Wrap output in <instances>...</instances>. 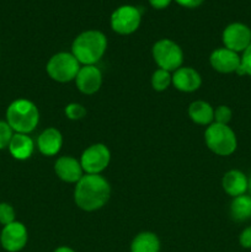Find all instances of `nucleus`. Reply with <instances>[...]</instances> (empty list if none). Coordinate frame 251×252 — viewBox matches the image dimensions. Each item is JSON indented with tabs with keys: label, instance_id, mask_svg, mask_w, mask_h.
I'll return each mask as SVG.
<instances>
[{
	"label": "nucleus",
	"instance_id": "obj_6",
	"mask_svg": "<svg viewBox=\"0 0 251 252\" xmlns=\"http://www.w3.org/2000/svg\"><path fill=\"white\" fill-rule=\"evenodd\" d=\"M152 54L157 66L170 73L181 68L184 63V52L181 47L169 38H162L155 42Z\"/></svg>",
	"mask_w": 251,
	"mask_h": 252
},
{
	"label": "nucleus",
	"instance_id": "obj_18",
	"mask_svg": "<svg viewBox=\"0 0 251 252\" xmlns=\"http://www.w3.org/2000/svg\"><path fill=\"white\" fill-rule=\"evenodd\" d=\"M188 117L199 126H209L214 122V108L211 103L197 100L188 106Z\"/></svg>",
	"mask_w": 251,
	"mask_h": 252
},
{
	"label": "nucleus",
	"instance_id": "obj_29",
	"mask_svg": "<svg viewBox=\"0 0 251 252\" xmlns=\"http://www.w3.org/2000/svg\"><path fill=\"white\" fill-rule=\"evenodd\" d=\"M172 0H149V4L152 5L154 9L157 10H162L165 7L169 6L171 4Z\"/></svg>",
	"mask_w": 251,
	"mask_h": 252
},
{
	"label": "nucleus",
	"instance_id": "obj_21",
	"mask_svg": "<svg viewBox=\"0 0 251 252\" xmlns=\"http://www.w3.org/2000/svg\"><path fill=\"white\" fill-rule=\"evenodd\" d=\"M152 88L155 91H165L172 84V75L164 69H157L152 75Z\"/></svg>",
	"mask_w": 251,
	"mask_h": 252
},
{
	"label": "nucleus",
	"instance_id": "obj_30",
	"mask_svg": "<svg viewBox=\"0 0 251 252\" xmlns=\"http://www.w3.org/2000/svg\"><path fill=\"white\" fill-rule=\"evenodd\" d=\"M53 252H75L71 248H68V246H61V248H57Z\"/></svg>",
	"mask_w": 251,
	"mask_h": 252
},
{
	"label": "nucleus",
	"instance_id": "obj_1",
	"mask_svg": "<svg viewBox=\"0 0 251 252\" xmlns=\"http://www.w3.org/2000/svg\"><path fill=\"white\" fill-rule=\"evenodd\" d=\"M75 185L74 202L81 211H98L110 199L111 186L101 175L85 174Z\"/></svg>",
	"mask_w": 251,
	"mask_h": 252
},
{
	"label": "nucleus",
	"instance_id": "obj_10",
	"mask_svg": "<svg viewBox=\"0 0 251 252\" xmlns=\"http://www.w3.org/2000/svg\"><path fill=\"white\" fill-rule=\"evenodd\" d=\"M29 240L27 229L21 221L7 224L0 233V244L7 252H19L26 246Z\"/></svg>",
	"mask_w": 251,
	"mask_h": 252
},
{
	"label": "nucleus",
	"instance_id": "obj_31",
	"mask_svg": "<svg viewBox=\"0 0 251 252\" xmlns=\"http://www.w3.org/2000/svg\"><path fill=\"white\" fill-rule=\"evenodd\" d=\"M248 191H249V194H251V174H250V176H249V189H248Z\"/></svg>",
	"mask_w": 251,
	"mask_h": 252
},
{
	"label": "nucleus",
	"instance_id": "obj_4",
	"mask_svg": "<svg viewBox=\"0 0 251 252\" xmlns=\"http://www.w3.org/2000/svg\"><path fill=\"white\" fill-rule=\"evenodd\" d=\"M204 142L207 147L219 157H229L238 148V138L235 132L228 125L213 122L204 132Z\"/></svg>",
	"mask_w": 251,
	"mask_h": 252
},
{
	"label": "nucleus",
	"instance_id": "obj_3",
	"mask_svg": "<svg viewBox=\"0 0 251 252\" xmlns=\"http://www.w3.org/2000/svg\"><path fill=\"white\" fill-rule=\"evenodd\" d=\"M6 122L14 133L29 134L38 126L39 111L32 101L27 98H17L7 107Z\"/></svg>",
	"mask_w": 251,
	"mask_h": 252
},
{
	"label": "nucleus",
	"instance_id": "obj_26",
	"mask_svg": "<svg viewBox=\"0 0 251 252\" xmlns=\"http://www.w3.org/2000/svg\"><path fill=\"white\" fill-rule=\"evenodd\" d=\"M241 68H243L245 75L251 76V43L241 56Z\"/></svg>",
	"mask_w": 251,
	"mask_h": 252
},
{
	"label": "nucleus",
	"instance_id": "obj_7",
	"mask_svg": "<svg viewBox=\"0 0 251 252\" xmlns=\"http://www.w3.org/2000/svg\"><path fill=\"white\" fill-rule=\"evenodd\" d=\"M79 161L83 167L84 174L100 175L103 170L107 169L110 164L111 152L105 144L96 143L84 150Z\"/></svg>",
	"mask_w": 251,
	"mask_h": 252
},
{
	"label": "nucleus",
	"instance_id": "obj_13",
	"mask_svg": "<svg viewBox=\"0 0 251 252\" xmlns=\"http://www.w3.org/2000/svg\"><path fill=\"white\" fill-rule=\"evenodd\" d=\"M54 171L57 176L66 184H76L85 175L80 161L70 155L58 158L54 162Z\"/></svg>",
	"mask_w": 251,
	"mask_h": 252
},
{
	"label": "nucleus",
	"instance_id": "obj_28",
	"mask_svg": "<svg viewBox=\"0 0 251 252\" xmlns=\"http://www.w3.org/2000/svg\"><path fill=\"white\" fill-rule=\"evenodd\" d=\"M180 6L187 7V9H194V7H198L199 5H202V2L204 0H175Z\"/></svg>",
	"mask_w": 251,
	"mask_h": 252
},
{
	"label": "nucleus",
	"instance_id": "obj_8",
	"mask_svg": "<svg viewBox=\"0 0 251 252\" xmlns=\"http://www.w3.org/2000/svg\"><path fill=\"white\" fill-rule=\"evenodd\" d=\"M142 21V12L132 5L117 7L111 15V27L118 34H130L135 32Z\"/></svg>",
	"mask_w": 251,
	"mask_h": 252
},
{
	"label": "nucleus",
	"instance_id": "obj_15",
	"mask_svg": "<svg viewBox=\"0 0 251 252\" xmlns=\"http://www.w3.org/2000/svg\"><path fill=\"white\" fill-rule=\"evenodd\" d=\"M63 145V135L57 128L49 127L44 129L37 138V148L44 157H54Z\"/></svg>",
	"mask_w": 251,
	"mask_h": 252
},
{
	"label": "nucleus",
	"instance_id": "obj_2",
	"mask_svg": "<svg viewBox=\"0 0 251 252\" xmlns=\"http://www.w3.org/2000/svg\"><path fill=\"white\" fill-rule=\"evenodd\" d=\"M107 38L97 30H88L75 37L71 44V54L83 65H95L105 54Z\"/></svg>",
	"mask_w": 251,
	"mask_h": 252
},
{
	"label": "nucleus",
	"instance_id": "obj_16",
	"mask_svg": "<svg viewBox=\"0 0 251 252\" xmlns=\"http://www.w3.org/2000/svg\"><path fill=\"white\" fill-rule=\"evenodd\" d=\"M221 187L228 196L235 198L248 192L249 177L240 170H229L221 179Z\"/></svg>",
	"mask_w": 251,
	"mask_h": 252
},
{
	"label": "nucleus",
	"instance_id": "obj_14",
	"mask_svg": "<svg viewBox=\"0 0 251 252\" xmlns=\"http://www.w3.org/2000/svg\"><path fill=\"white\" fill-rule=\"evenodd\" d=\"M172 85L181 93H194L202 85V78L196 69L181 66L172 74Z\"/></svg>",
	"mask_w": 251,
	"mask_h": 252
},
{
	"label": "nucleus",
	"instance_id": "obj_19",
	"mask_svg": "<svg viewBox=\"0 0 251 252\" xmlns=\"http://www.w3.org/2000/svg\"><path fill=\"white\" fill-rule=\"evenodd\" d=\"M229 214L238 223L251 219V194L245 193L233 198L229 207Z\"/></svg>",
	"mask_w": 251,
	"mask_h": 252
},
{
	"label": "nucleus",
	"instance_id": "obj_27",
	"mask_svg": "<svg viewBox=\"0 0 251 252\" xmlns=\"http://www.w3.org/2000/svg\"><path fill=\"white\" fill-rule=\"evenodd\" d=\"M239 244L244 249H251V225L246 226L239 235Z\"/></svg>",
	"mask_w": 251,
	"mask_h": 252
},
{
	"label": "nucleus",
	"instance_id": "obj_5",
	"mask_svg": "<svg viewBox=\"0 0 251 252\" xmlns=\"http://www.w3.org/2000/svg\"><path fill=\"white\" fill-rule=\"evenodd\" d=\"M80 68V63L73 54L68 52H59L49 58L46 70L52 80L69 83L75 80Z\"/></svg>",
	"mask_w": 251,
	"mask_h": 252
},
{
	"label": "nucleus",
	"instance_id": "obj_24",
	"mask_svg": "<svg viewBox=\"0 0 251 252\" xmlns=\"http://www.w3.org/2000/svg\"><path fill=\"white\" fill-rule=\"evenodd\" d=\"M233 117L230 107L226 105H220L214 110V122L220 125H228Z\"/></svg>",
	"mask_w": 251,
	"mask_h": 252
},
{
	"label": "nucleus",
	"instance_id": "obj_11",
	"mask_svg": "<svg viewBox=\"0 0 251 252\" xmlns=\"http://www.w3.org/2000/svg\"><path fill=\"white\" fill-rule=\"evenodd\" d=\"M209 63H211L212 68L218 73H236L239 66L241 65V56L225 47H221V48H217L212 52L209 56Z\"/></svg>",
	"mask_w": 251,
	"mask_h": 252
},
{
	"label": "nucleus",
	"instance_id": "obj_23",
	"mask_svg": "<svg viewBox=\"0 0 251 252\" xmlns=\"http://www.w3.org/2000/svg\"><path fill=\"white\" fill-rule=\"evenodd\" d=\"M15 221V209L11 204L6 202L0 203V224L1 225H7Z\"/></svg>",
	"mask_w": 251,
	"mask_h": 252
},
{
	"label": "nucleus",
	"instance_id": "obj_22",
	"mask_svg": "<svg viewBox=\"0 0 251 252\" xmlns=\"http://www.w3.org/2000/svg\"><path fill=\"white\" fill-rule=\"evenodd\" d=\"M64 112H65L66 118H69V120L79 121L86 116V108L83 105H80V103L71 102L65 106Z\"/></svg>",
	"mask_w": 251,
	"mask_h": 252
},
{
	"label": "nucleus",
	"instance_id": "obj_17",
	"mask_svg": "<svg viewBox=\"0 0 251 252\" xmlns=\"http://www.w3.org/2000/svg\"><path fill=\"white\" fill-rule=\"evenodd\" d=\"M10 154L14 159L24 161L30 159L34 152L33 139L29 134H22V133H14L10 144L7 147Z\"/></svg>",
	"mask_w": 251,
	"mask_h": 252
},
{
	"label": "nucleus",
	"instance_id": "obj_12",
	"mask_svg": "<svg viewBox=\"0 0 251 252\" xmlns=\"http://www.w3.org/2000/svg\"><path fill=\"white\" fill-rule=\"evenodd\" d=\"M78 90L84 95H94L102 85V73L96 65H83L75 78Z\"/></svg>",
	"mask_w": 251,
	"mask_h": 252
},
{
	"label": "nucleus",
	"instance_id": "obj_9",
	"mask_svg": "<svg viewBox=\"0 0 251 252\" xmlns=\"http://www.w3.org/2000/svg\"><path fill=\"white\" fill-rule=\"evenodd\" d=\"M224 47L236 53H243L251 43V29L241 22H233L224 29L221 34Z\"/></svg>",
	"mask_w": 251,
	"mask_h": 252
},
{
	"label": "nucleus",
	"instance_id": "obj_25",
	"mask_svg": "<svg viewBox=\"0 0 251 252\" xmlns=\"http://www.w3.org/2000/svg\"><path fill=\"white\" fill-rule=\"evenodd\" d=\"M12 135H14V130L11 129L9 123L6 121L0 120V150L9 147Z\"/></svg>",
	"mask_w": 251,
	"mask_h": 252
},
{
	"label": "nucleus",
	"instance_id": "obj_20",
	"mask_svg": "<svg viewBox=\"0 0 251 252\" xmlns=\"http://www.w3.org/2000/svg\"><path fill=\"white\" fill-rule=\"evenodd\" d=\"M130 252H160V240L152 231H142L132 240Z\"/></svg>",
	"mask_w": 251,
	"mask_h": 252
}]
</instances>
